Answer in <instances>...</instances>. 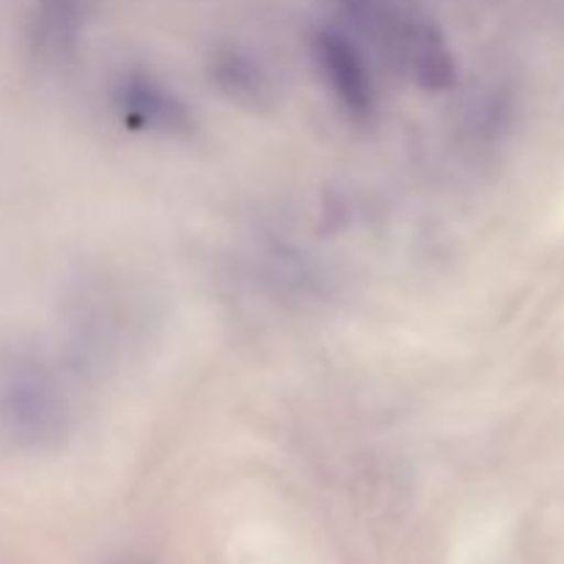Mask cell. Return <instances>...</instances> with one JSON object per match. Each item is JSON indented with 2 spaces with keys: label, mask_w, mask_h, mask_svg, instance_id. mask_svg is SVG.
<instances>
[{
  "label": "cell",
  "mask_w": 564,
  "mask_h": 564,
  "mask_svg": "<svg viewBox=\"0 0 564 564\" xmlns=\"http://www.w3.org/2000/svg\"><path fill=\"white\" fill-rule=\"evenodd\" d=\"M397 47L413 80L427 91H449L457 80V61L435 22L411 17L397 25Z\"/></svg>",
  "instance_id": "4"
},
{
  "label": "cell",
  "mask_w": 564,
  "mask_h": 564,
  "mask_svg": "<svg viewBox=\"0 0 564 564\" xmlns=\"http://www.w3.org/2000/svg\"><path fill=\"white\" fill-rule=\"evenodd\" d=\"M207 75L213 86L229 99L231 105L246 110H268L275 105V80L268 66L242 47L220 44L207 61Z\"/></svg>",
  "instance_id": "5"
},
{
  "label": "cell",
  "mask_w": 564,
  "mask_h": 564,
  "mask_svg": "<svg viewBox=\"0 0 564 564\" xmlns=\"http://www.w3.org/2000/svg\"><path fill=\"white\" fill-rule=\"evenodd\" d=\"M312 58L341 113L356 124H367L378 110V88L361 50L339 28H319L312 39Z\"/></svg>",
  "instance_id": "3"
},
{
  "label": "cell",
  "mask_w": 564,
  "mask_h": 564,
  "mask_svg": "<svg viewBox=\"0 0 564 564\" xmlns=\"http://www.w3.org/2000/svg\"><path fill=\"white\" fill-rule=\"evenodd\" d=\"M72 430V402L58 372L31 347L0 350V441L20 452H50Z\"/></svg>",
  "instance_id": "1"
},
{
  "label": "cell",
  "mask_w": 564,
  "mask_h": 564,
  "mask_svg": "<svg viewBox=\"0 0 564 564\" xmlns=\"http://www.w3.org/2000/svg\"><path fill=\"white\" fill-rule=\"evenodd\" d=\"M110 102L130 130L163 138H180L193 130V113L185 99L141 66H127L110 80Z\"/></svg>",
  "instance_id": "2"
},
{
  "label": "cell",
  "mask_w": 564,
  "mask_h": 564,
  "mask_svg": "<svg viewBox=\"0 0 564 564\" xmlns=\"http://www.w3.org/2000/svg\"><path fill=\"white\" fill-rule=\"evenodd\" d=\"M336 3L356 25L367 28V31H380L391 20L389 0H336Z\"/></svg>",
  "instance_id": "7"
},
{
  "label": "cell",
  "mask_w": 564,
  "mask_h": 564,
  "mask_svg": "<svg viewBox=\"0 0 564 564\" xmlns=\"http://www.w3.org/2000/svg\"><path fill=\"white\" fill-rule=\"evenodd\" d=\"M86 28V0H36L28 22L33 61L58 66L75 55Z\"/></svg>",
  "instance_id": "6"
}]
</instances>
